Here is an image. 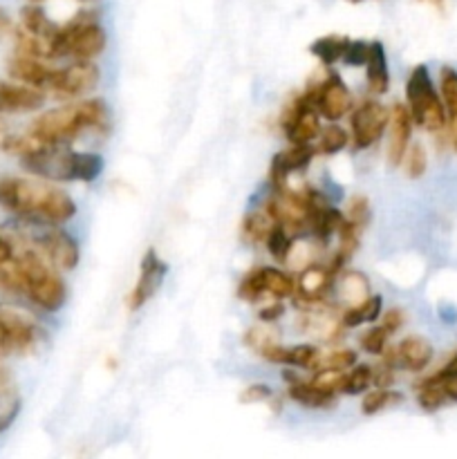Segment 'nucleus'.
<instances>
[{
  "mask_svg": "<svg viewBox=\"0 0 457 459\" xmlns=\"http://www.w3.org/2000/svg\"><path fill=\"white\" fill-rule=\"evenodd\" d=\"M13 254L0 260V290L34 303L43 312H58L67 290L58 269L31 247L12 240Z\"/></svg>",
  "mask_w": 457,
  "mask_h": 459,
  "instance_id": "nucleus-1",
  "label": "nucleus"
},
{
  "mask_svg": "<svg viewBox=\"0 0 457 459\" xmlns=\"http://www.w3.org/2000/svg\"><path fill=\"white\" fill-rule=\"evenodd\" d=\"M0 206L21 220L47 224H65L76 213L74 200L65 191L27 178H0Z\"/></svg>",
  "mask_w": 457,
  "mask_h": 459,
  "instance_id": "nucleus-2",
  "label": "nucleus"
},
{
  "mask_svg": "<svg viewBox=\"0 0 457 459\" xmlns=\"http://www.w3.org/2000/svg\"><path fill=\"white\" fill-rule=\"evenodd\" d=\"M108 124V108L101 99H79L65 103L54 110L43 112L39 119L31 121L27 133L39 143H70L83 130L103 128Z\"/></svg>",
  "mask_w": 457,
  "mask_h": 459,
  "instance_id": "nucleus-3",
  "label": "nucleus"
},
{
  "mask_svg": "<svg viewBox=\"0 0 457 459\" xmlns=\"http://www.w3.org/2000/svg\"><path fill=\"white\" fill-rule=\"evenodd\" d=\"M22 169L52 182H94L103 173V160L94 152H76L67 143L39 146L21 157Z\"/></svg>",
  "mask_w": 457,
  "mask_h": 459,
  "instance_id": "nucleus-4",
  "label": "nucleus"
},
{
  "mask_svg": "<svg viewBox=\"0 0 457 459\" xmlns=\"http://www.w3.org/2000/svg\"><path fill=\"white\" fill-rule=\"evenodd\" d=\"M13 238L9 240L22 242L39 251L45 260L61 272H70L79 264V245L67 231L58 229V224L34 222V220L18 218L16 227L12 229Z\"/></svg>",
  "mask_w": 457,
  "mask_h": 459,
  "instance_id": "nucleus-5",
  "label": "nucleus"
},
{
  "mask_svg": "<svg viewBox=\"0 0 457 459\" xmlns=\"http://www.w3.org/2000/svg\"><path fill=\"white\" fill-rule=\"evenodd\" d=\"M106 49V31L94 13L81 12L70 22L58 27L54 39V58L70 56L74 61H92Z\"/></svg>",
  "mask_w": 457,
  "mask_h": 459,
  "instance_id": "nucleus-6",
  "label": "nucleus"
},
{
  "mask_svg": "<svg viewBox=\"0 0 457 459\" xmlns=\"http://www.w3.org/2000/svg\"><path fill=\"white\" fill-rule=\"evenodd\" d=\"M406 101L412 121L430 133H439L446 128V110L442 97L435 90L433 79L426 65H417L410 72L406 83Z\"/></svg>",
  "mask_w": 457,
  "mask_h": 459,
  "instance_id": "nucleus-7",
  "label": "nucleus"
},
{
  "mask_svg": "<svg viewBox=\"0 0 457 459\" xmlns=\"http://www.w3.org/2000/svg\"><path fill=\"white\" fill-rule=\"evenodd\" d=\"M101 72L92 61H74L65 67H49L47 81L43 85L45 94L61 99V101H74L85 97L99 85Z\"/></svg>",
  "mask_w": 457,
  "mask_h": 459,
  "instance_id": "nucleus-8",
  "label": "nucleus"
},
{
  "mask_svg": "<svg viewBox=\"0 0 457 459\" xmlns=\"http://www.w3.org/2000/svg\"><path fill=\"white\" fill-rule=\"evenodd\" d=\"M280 128L291 143H312L321 133V112L316 103L303 92L287 106L280 117Z\"/></svg>",
  "mask_w": 457,
  "mask_h": 459,
  "instance_id": "nucleus-9",
  "label": "nucleus"
},
{
  "mask_svg": "<svg viewBox=\"0 0 457 459\" xmlns=\"http://www.w3.org/2000/svg\"><path fill=\"white\" fill-rule=\"evenodd\" d=\"M296 281L289 273L280 272L276 267H263L254 269L251 273H246L242 278L240 287H237V296L246 303H258L264 296H272V299H287V296H294Z\"/></svg>",
  "mask_w": 457,
  "mask_h": 459,
  "instance_id": "nucleus-10",
  "label": "nucleus"
},
{
  "mask_svg": "<svg viewBox=\"0 0 457 459\" xmlns=\"http://www.w3.org/2000/svg\"><path fill=\"white\" fill-rule=\"evenodd\" d=\"M388 119L390 110L375 99H366V101L358 103L357 110L352 112V119H349L352 146L357 151H363V148H370L372 143L379 142L385 126H388Z\"/></svg>",
  "mask_w": 457,
  "mask_h": 459,
  "instance_id": "nucleus-11",
  "label": "nucleus"
},
{
  "mask_svg": "<svg viewBox=\"0 0 457 459\" xmlns=\"http://www.w3.org/2000/svg\"><path fill=\"white\" fill-rule=\"evenodd\" d=\"M305 92L314 99L318 112L327 121H339L349 110V103H352L348 88L334 72H327V76H323L318 83L309 85Z\"/></svg>",
  "mask_w": 457,
  "mask_h": 459,
  "instance_id": "nucleus-12",
  "label": "nucleus"
},
{
  "mask_svg": "<svg viewBox=\"0 0 457 459\" xmlns=\"http://www.w3.org/2000/svg\"><path fill=\"white\" fill-rule=\"evenodd\" d=\"M166 272H168V267L161 263L160 255H157V251L148 249L146 255L142 258L137 285H134V290L130 291V296H128V307L133 309V312H137L139 307H143V305H146L148 300L155 296V291L160 290L161 281H164Z\"/></svg>",
  "mask_w": 457,
  "mask_h": 459,
  "instance_id": "nucleus-13",
  "label": "nucleus"
},
{
  "mask_svg": "<svg viewBox=\"0 0 457 459\" xmlns=\"http://www.w3.org/2000/svg\"><path fill=\"white\" fill-rule=\"evenodd\" d=\"M334 276L330 264H307L296 281L294 296L303 305H316L334 290Z\"/></svg>",
  "mask_w": 457,
  "mask_h": 459,
  "instance_id": "nucleus-14",
  "label": "nucleus"
},
{
  "mask_svg": "<svg viewBox=\"0 0 457 459\" xmlns=\"http://www.w3.org/2000/svg\"><path fill=\"white\" fill-rule=\"evenodd\" d=\"M316 148L312 143H291L287 151H280L272 160V169H269V178H272V184L276 191L287 186V179H289L291 173L296 170L307 169L309 161L316 155Z\"/></svg>",
  "mask_w": 457,
  "mask_h": 459,
  "instance_id": "nucleus-15",
  "label": "nucleus"
},
{
  "mask_svg": "<svg viewBox=\"0 0 457 459\" xmlns=\"http://www.w3.org/2000/svg\"><path fill=\"white\" fill-rule=\"evenodd\" d=\"M45 103V92L18 81L0 79V115H18V112L39 110Z\"/></svg>",
  "mask_w": 457,
  "mask_h": 459,
  "instance_id": "nucleus-16",
  "label": "nucleus"
},
{
  "mask_svg": "<svg viewBox=\"0 0 457 459\" xmlns=\"http://www.w3.org/2000/svg\"><path fill=\"white\" fill-rule=\"evenodd\" d=\"M390 139H388V161L390 166H399L403 161L408 146H410L412 137V115L408 106L403 103H394L390 110Z\"/></svg>",
  "mask_w": 457,
  "mask_h": 459,
  "instance_id": "nucleus-17",
  "label": "nucleus"
},
{
  "mask_svg": "<svg viewBox=\"0 0 457 459\" xmlns=\"http://www.w3.org/2000/svg\"><path fill=\"white\" fill-rule=\"evenodd\" d=\"M321 350L314 345H280L273 343L260 352V357L269 363H280V366L300 368V370H312Z\"/></svg>",
  "mask_w": 457,
  "mask_h": 459,
  "instance_id": "nucleus-18",
  "label": "nucleus"
},
{
  "mask_svg": "<svg viewBox=\"0 0 457 459\" xmlns=\"http://www.w3.org/2000/svg\"><path fill=\"white\" fill-rule=\"evenodd\" d=\"M7 72L13 81L18 83L31 85V88L43 90L45 81H47L49 65H45L43 58L27 56V54H13L7 61Z\"/></svg>",
  "mask_w": 457,
  "mask_h": 459,
  "instance_id": "nucleus-19",
  "label": "nucleus"
},
{
  "mask_svg": "<svg viewBox=\"0 0 457 459\" xmlns=\"http://www.w3.org/2000/svg\"><path fill=\"white\" fill-rule=\"evenodd\" d=\"M397 352V366L408 372H421L433 359V348L421 336H406L399 345H394Z\"/></svg>",
  "mask_w": 457,
  "mask_h": 459,
  "instance_id": "nucleus-20",
  "label": "nucleus"
},
{
  "mask_svg": "<svg viewBox=\"0 0 457 459\" xmlns=\"http://www.w3.org/2000/svg\"><path fill=\"white\" fill-rule=\"evenodd\" d=\"M366 79L367 90L372 94H385L390 88V72H388V58H385V48L381 40H372L370 54L366 61Z\"/></svg>",
  "mask_w": 457,
  "mask_h": 459,
  "instance_id": "nucleus-21",
  "label": "nucleus"
},
{
  "mask_svg": "<svg viewBox=\"0 0 457 459\" xmlns=\"http://www.w3.org/2000/svg\"><path fill=\"white\" fill-rule=\"evenodd\" d=\"M439 85H442V101L444 110H446L448 142H451L453 151L457 152V70H453V67H442Z\"/></svg>",
  "mask_w": 457,
  "mask_h": 459,
  "instance_id": "nucleus-22",
  "label": "nucleus"
},
{
  "mask_svg": "<svg viewBox=\"0 0 457 459\" xmlns=\"http://www.w3.org/2000/svg\"><path fill=\"white\" fill-rule=\"evenodd\" d=\"M285 379L289 381V388H287V393H289V397L294 399L298 406L330 408L332 403H334L336 394L325 393V390L318 388L314 381H300V379H296V377H291V375H285Z\"/></svg>",
  "mask_w": 457,
  "mask_h": 459,
  "instance_id": "nucleus-23",
  "label": "nucleus"
},
{
  "mask_svg": "<svg viewBox=\"0 0 457 459\" xmlns=\"http://www.w3.org/2000/svg\"><path fill=\"white\" fill-rule=\"evenodd\" d=\"M381 307H384V300L379 294H370L367 299H363L361 303L349 305L343 314H341V325L343 327H361L367 323H375L381 316Z\"/></svg>",
  "mask_w": 457,
  "mask_h": 459,
  "instance_id": "nucleus-24",
  "label": "nucleus"
},
{
  "mask_svg": "<svg viewBox=\"0 0 457 459\" xmlns=\"http://www.w3.org/2000/svg\"><path fill=\"white\" fill-rule=\"evenodd\" d=\"M39 146H43V143L36 142L30 133H16V130H12V126L7 121L0 119V152L22 157Z\"/></svg>",
  "mask_w": 457,
  "mask_h": 459,
  "instance_id": "nucleus-25",
  "label": "nucleus"
},
{
  "mask_svg": "<svg viewBox=\"0 0 457 459\" xmlns=\"http://www.w3.org/2000/svg\"><path fill=\"white\" fill-rule=\"evenodd\" d=\"M348 45H349L348 36L330 34V36H323V39L314 40V43L309 45V52H312L314 56L323 63V65L330 67V65H334L336 61H341V58H343V52Z\"/></svg>",
  "mask_w": 457,
  "mask_h": 459,
  "instance_id": "nucleus-26",
  "label": "nucleus"
},
{
  "mask_svg": "<svg viewBox=\"0 0 457 459\" xmlns=\"http://www.w3.org/2000/svg\"><path fill=\"white\" fill-rule=\"evenodd\" d=\"M334 287H336V291H339L341 300H343V303H348V307L349 305L361 303L363 299H367V296H370V285H367L366 276L358 272L343 273V276L339 278V285L334 282Z\"/></svg>",
  "mask_w": 457,
  "mask_h": 459,
  "instance_id": "nucleus-27",
  "label": "nucleus"
},
{
  "mask_svg": "<svg viewBox=\"0 0 457 459\" xmlns=\"http://www.w3.org/2000/svg\"><path fill=\"white\" fill-rule=\"evenodd\" d=\"M276 224L278 222L272 218V213H269V211L263 206V209H258V211H251V213L242 220V233H245L246 240L264 245L269 231H272Z\"/></svg>",
  "mask_w": 457,
  "mask_h": 459,
  "instance_id": "nucleus-28",
  "label": "nucleus"
},
{
  "mask_svg": "<svg viewBox=\"0 0 457 459\" xmlns=\"http://www.w3.org/2000/svg\"><path fill=\"white\" fill-rule=\"evenodd\" d=\"M345 215L341 213V211L332 209V206H323L321 211L316 213V218H314L312 227H309V231L314 233V236L318 238V240L327 242L332 236H336L341 229V224H343Z\"/></svg>",
  "mask_w": 457,
  "mask_h": 459,
  "instance_id": "nucleus-29",
  "label": "nucleus"
},
{
  "mask_svg": "<svg viewBox=\"0 0 457 459\" xmlns=\"http://www.w3.org/2000/svg\"><path fill=\"white\" fill-rule=\"evenodd\" d=\"M401 402H403V394L397 393V390L376 388V390H370V393L363 397L361 412H363V415L370 417V415H376V412L385 411V408L399 406Z\"/></svg>",
  "mask_w": 457,
  "mask_h": 459,
  "instance_id": "nucleus-30",
  "label": "nucleus"
},
{
  "mask_svg": "<svg viewBox=\"0 0 457 459\" xmlns=\"http://www.w3.org/2000/svg\"><path fill=\"white\" fill-rule=\"evenodd\" d=\"M316 139H318L316 151L321 152V155H336V152L343 151V148L348 146L349 134L345 133L336 121H330L327 128H321V133H318Z\"/></svg>",
  "mask_w": 457,
  "mask_h": 459,
  "instance_id": "nucleus-31",
  "label": "nucleus"
},
{
  "mask_svg": "<svg viewBox=\"0 0 457 459\" xmlns=\"http://www.w3.org/2000/svg\"><path fill=\"white\" fill-rule=\"evenodd\" d=\"M357 363V352L352 350H332V352H318L312 372L321 370H349Z\"/></svg>",
  "mask_w": 457,
  "mask_h": 459,
  "instance_id": "nucleus-32",
  "label": "nucleus"
},
{
  "mask_svg": "<svg viewBox=\"0 0 457 459\" xmlns=\"http://www.w3.org/2000/svg\"><path fill=\"white\" fill-rule=\"evenodd\" d=\"M264 247H267V251L278 260V263H287L291 255V249H294V238H291V233L287 231L285 227L276 224V227L269 231Z\"/></svg>",
  "mask_w": 457,
  "mask_h": 459,
  "instance_id": "nucleus-33",
  "label": "nucleus"
},
{
  "mask_svg": "<svg viewBox=\"0 0 457 459\" xmlns=\"http://www.w3.org/2000/svg\"><path fill=\"white\" fill-rule=\"evenodd\" d=\"M417 402H419L421 411L435 412L444 406V402H448V397L444 393L442 384H437L433 379H426L424 384H419V390H417Z\"/></svg>",
  "mask_w": 457,
  "mask_h": 459,
  "instance_id": "nucleus-34",
  "label": "nucleus"
},
{
  "mask_svg": "<svg viewBox=\"0 0 457 459\" xmlns=\"http://www.w3.org/2000/svg\"><path fill=\"white\" fill-rule=\"evenodd\" d=\"M372 388V368L361 363L357 366L354 363V370L345 372V379H343V388L341 393L343 394H363Z\"/></svg>",
  "mask_w": 457,
  "mask_h": 459,
  "instance_id": "nucleus-35",
  "label": "nucleus"
},
{
  "mask_svg": "<svg viewBox=\"0 0 457 459\" xmlns=\"http://www.w3.org/2000/svg\"><path fill=\"white\" fill-rule=\"evenodd\" d=\"M403 164H406V175L408 178L417 179L426 173L428 169V157H426V151L421 143H412L408 146L406 155H403Z\"/></svg>",
  "mask_w": 457,
  "mask_h": 459,
  "instance_id": "nucleus-36",
  "label": "nucleus"
},
{
  "mask_svg": "<svg viewBox=\"0 0 457 459\" xmlns=\"http://www.w3.org/2000/svg\"><path fill=\"white\" fill-rule=\"evenodd\" d=\"M388 336L390 332L385 330L384 325L370 327V330L361 336V348L366 350L367 354H376V357H381V352H384L385 345H388Z\"/></svg>",
  "mask_w": 457,
  "mask_h": 459,
  "instance_id": "nucleus-37",
  "label": "nucleus"
},
{
  "mask_svg": "<svg viewBox=\"0 0 457 459\" xmlns=\"http://www.w3.org/2000/svg\"><path fill=\"white\" fill-rule=\"evenodd\" d=\"M245 343L249 345L254 352L260 354L264 348L278 343V339H276V332L267 330V327H251L249 332H245Z\"/></svg>",
  "mask_w": 457,
  "mask_h": 459,
  "instance_id": "nucleus-38",
  "label": "nucleus"
},
{
  "mask_svg": "<svg viewBox=\"0 0 457 459\" xmlns=\"http://www.w3.org/2000/svg\"><path fill=\"white\" fill-rule=\"evenodd\" d=\"M348 220L357 227L366 229L370 222V202L363 195H354L348 204Z\"/></svg>",
  "mask_w": 457,
  "mask_h": 459,
  "instance_id": "nucleus-39",
  "label": "nucleus"
},
{
  "mask_svg": "<svg viewBox=\"0 0 457 459\" xmlns=\"http://www.w3.org/2000/svg\"><path fill=\"white\" fill-rule=\"evenodd\" d=\"M367 54H370V43H366V40H349V45L345 48L343 58H341V61L349 67L366 65Z\"/></svg>",
  "mask_w": 457,
  "mask_h": 459,
  "instance_id": "nucleus-40",
  "label": "nucleus"
},
{
  "mask_svg": "<svg viewBox=\"0 0 457 459\" xmlns=\"http://www.w3.org/2000/svg\"><path fill=\"white\" fill-rule=\"evenodd\" d=\"M269 397H272V390H269V385L255 384V385H249V388L240 394V402L258 403V402H264V399H269Z\"/></svg>",
  "mask_w": 457,
  "mask_h": 459,
  "instance_id": "nucleus-41",
  "label": "nucleus"
},
{
  "mask_svg": "<svg viewBox=\"0 0 457 459\" xmlns=\"http://www.w3.org/2000/svg\"><path fill=\"white\" fill-rule=\"evenodd\" d=\"M282 312H285V309H282V303L278 299H273L272 303H267L263 309H260V318H263L264 323H272L276 321V318H280Z\"/></svg>",
  "mask_w": 457,
  "mask_h": 459,
  "instance_id": "nucleus-42",
  "label": "nucleus"
},
{
  "mask_svg": "<svg viewBox=\"0 0 457 459\" xmlns=\"http://www.w3.org/2000/svg\"><path fill=\"white\" fill-rule=\"evenodd\" d=\"M0 354H12V336H9V327L3 312H0Z\"/></svg>",
  "mask_w": 457,
  "mask_h": 459,
  "instance_id": "nucleus-43",
  "label": "nucleus"
},
{
  "mask_svg": "<svg viewBox=\"0 0 457 459\" xmlns=\"http://www.w3.org/2000/svg\"><path fill=\"white\" fill-rule=\"evenodd\" d=\"M381 325H384L385 330L390 332V334H394V332H397L399 327L403 325V312H399V309H392V312L385 314V318H384V323H381Z\"/></svg>",
  "mask_w": 457,
  "mask_h": 459,
  "instance_id": "nucleus-44",
  "label": "nucleus"
},
{
  "mask_svg": "<svg viewBox=\"0 0 457 459\" xmlns=\"http://www.w3.org/2000/svg\"><path fill=\"white\" fill-rule=\"evenodd\" d=\"M455 377H457V354L451 359V361L446 363V366L442 368V370L437 372V375L428 377V379H433V381H448V379H455Z\"/></svg>",
  "mask_w": 457,
  "mask_h": 459,
  "instance_id": "nucleus-45",
  "label": "nucleus"
},
{
  "mask_svg": "<svg viewBox=\"0 0 457 459\" xmlns=\"http://www.w3.org/2000/svg\"><path fill=\"white\" fill-rule=\"evenodd\" d=\"M437 384L444 385V393L451 402H457V377L455 379H448V381H437Z\"/></svg>",
  "mask_w": 457,
  "mask_h": 459,
  "instance_id": "nucleus-46",
  "label": "nucleus"
},
{
  "mask_svg": "<svg viewBox=\"0 0 457 459\" xmlns=\"http://www.w3.org/2000/svg\"><path fill=\"white\" fill-rule=\"evenodd\" d=\"M9 31H13L12 18H9V13L4 12V9H0V39H3V36H7Z\"/></svg>",
  "mask_w": 457,
  "mask_h": 459,
  "instance_id": "nucleus-47",
  "label": "nucleus"
},
{
  "mask_svg": "<svg viewBox=\"0 0 457 459\" xmlns=\"http://www.w3.org/2000/svg\"><path fill=\"white\" fill-rule=\"evenodd\" d=\"M12 254H13L12 240H9V238H4L3 233H0V260L9 258V255H12Z\"/></svg>",
  "mask_w": 457,
  "mask_h": 459,
  "instance_id": "nucleus-48",
  "label": "nucleus"
},
{
  "mask_svg": "<svg viewBox=\"0 0 457 459\" xmlns=\"http://www.w3.org/2000/svg\"><path fill=\"white\" fill-rule=\"evenodd\" d=\"M426 3H435V4H442L444 0H426Z\"/></svg>",
  "mask_w": 457,
  "mask_h": 459,
  "instance_id": "nucleus-49",
  "label": "nucleus"
},
{
  "mask_svg": "<svg viewBox=\"0 0 457 459\" xmlns=\"http://www.w3.org/2000/svg\"><path fill=\"white\" fill-rule=\"evenodd\" d=\"M349 3H361V0H349Z\"/></svg>",
  "mask_w": 457,
  "mask_h": 459,
  "instance_id": "nucleus-50",
  "label": "nucleus"
},
{
  "mask_svg": "<svg viewBox=\"0 0 457 459\" xmlns=\"http://www.w3.org/2000/svg\"><path fill=\"white\" fill-rule=\"evenodd\" d=\"M31 3H43V0H31Z\"/></svg>",
  "mask_w": 457,
  "mask_h": 459,
  "instance_id": "nucleus-51",
  "label": "nucleus"
},
{
  "mask_svg": "<svg viewBox=\"0 0 457 459\" xmlns=\"http://www.w3.org/2000/svg\"><path fill=\"white\" fill-rule=\"evenodd\" d=\"M85 3H88V0H85Z\"/></svg>",
  "mask_w": 457,
  "mask_h": 459,
  "instance_id": "nucleus-52",
  "label": "nucleus"
}]
</instances>
